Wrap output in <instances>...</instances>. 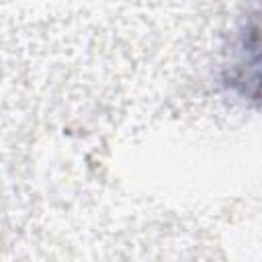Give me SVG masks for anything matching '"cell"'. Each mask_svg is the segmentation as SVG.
<instances>
[{
	"instance_id": "cell-1",
	"label": "cell",
	"mask_w": 262,
	"mask_h": 262,
	"mask_svg": "<svg viewBox=\"0 0 262 262\" xmlns=\"http://www.w3.org/2000/svg\"><path fill=\"white\" fill-rule=\"evenodd\" d=\"M248 61H246V80L254 86L262 88V29L254 31L250 43H248Z\"/></svg>"
}]
</instances>
